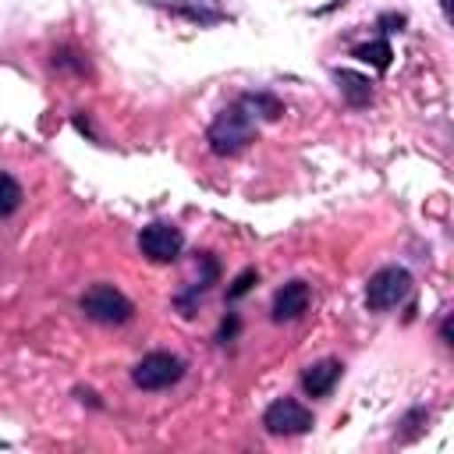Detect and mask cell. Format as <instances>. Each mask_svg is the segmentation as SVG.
<instances>
[{
  "instance_id": "9",
  "label": "cell",
  "mask_w": 454,
  "mask_h": 454,
  "mask_svg": "<svg viewBox=\"0 0 454 454\" xmlns=\"http://www.w3.org/2000/svg\"><path fill=\"white\" fill-rule=\"evenodd\" d=\"M333 78H337V89H340V96L348 99V106H369V99H372V82H369L365 74L344 67V71H337Z\"/></svg>"
},
{
  "instance_id": "2",
  "label": "cell",
  "mask_w": 454,
  "mask_h": 454,
  "mask_svg": "<svg viewBox=\"0 0 454 454\" xmlns=\"http://www.w3.org/2000/svg\"><path fill=\"white\" fill-rule=\"evenodd\" d=\"M411 294V273L404 266H380L365 284V305L372 312H387Z\"/></svg>"
},
{
  "instance_id": "5",
  "label": "cell",
  "mask_w": 454,
  "mask_h": 454,
  "mask_svg": "<svg viewBox=\"0 0 454 454\" xmlns=\"http://www.w3.org/2000/svg\"><path fill=\"white\" fill-rule=\"evenodd\" d=\"M312 411L301 404V401H294V397H277L266 411H262V426H266V433H273V436H298V433H309L312 429Z\"/></svg>"
},
{
  "instance_id": "7",
  "label": "cell",
  "mask_w": 454,
  "mask_h": 454,
  "mask_svg": "<svg viewBox=\"0 0 454 454\" xmlns=\"http://www.w3.org/2000/svg\"><path fill=\"white\" fill-rule=\"evenodd\" d=\"M309 298H312V291H309L305 280H287V284L273 294V309H270L273 323H291V319H298V316L309 309Z\"/></svg>"
},
{
  "instance_id": "4",
  "label": "cell",
  "mask_w": 454,
  "mask_h": 454,
  "mask_svg": "<svg viewBox=\"0 0 454 454\" xmlns=\"http://www.w3.org/2000/svg\"><path fill=\"white\" fill-rule=\"evenodd\" d=\"M82 312L89 316V319H96V323H106V326H114V323H128L131 319V301L114 287V284H92L85 294H82Z\"/></svg>"
},
{
  "instance_id": "11",
  "label": "cell",
  "mask_w": 454,
  "mask_h": 454,
  "mask_svg": "<svg viewBox=\"0 0 454 454\" xmlns=\"http://www.w3.org/2000/svg\"><path fill=\"white\" fill-rule=\"evenodd\" d=\"M252 117H266V121H277L280 114H284V106H280V99H273L270 92H248V96H241L238 99Z\"/></svg>"
},
{
  "instance_id": "12",
  "label": "cell",
  "mask_w": 454,
  "mask_h": 454,
  "mask_svg": "<svg viewBox=\"0 0 454 454\" xmlns=\"http://www.w3.org/2000/svg\"><path fill=\"white\" fill-rule=\"evenodd\" d=\"M21 184L7 174V170H0V216H11L18 206H21Z\"/></svg>"
},
{
  "instance_id": "8",
  "label": "cell",
  "mask_w": 454,
  "mask_h": 454,
  "mask_svg": "<svg viewBox=\"0 0 454 454\" xmlns=\"http://www.w3.org/2000/svg\"><path fill=\"white\" fill-rule=\"evenodd\" d=\"M340 362L337 358H323V362H316V365H309L305 372H301V390L309 394V397H326L330 390H333V383L340 380Z\"/></svg>"
},
{
  "instance_id": "15",
  "label": "cell",
  "mask_w": 454,
  "mask_h": 454,
  "mask_svg": "<svg viewBox=\"0 0 454 454\" xmlns=\"http://www.w3.org/2000/svg\"><path fill=\"white\" fill-rule=\"evenodd\" d=\"M234 330H238V319H234V316H231V319H223V326H220V340H227Z\"/></svg>"
},
{
  "instance_id": "6",
  "label": "cell",
  "mask_w": 454,
  "mask_h": 454,
  "mask_svg": "<svg viewBox=\"0 0 454 454\" xmlns=\"http://www.w3.org/2000/svg\"><path fill=\"white\" fill-rule=\"evenodd\" d=\"M138 248L149 262H174L184 248V234L174 223H149L138 234Z\"/></svg>"
},
{
  "instance_id": "14",
  "label": "cell",
  "mask_w": 454,
  "mask_h": 454,
  "mask_svg": "<svg viewBox=\"0 0 454 454\" xmlns=\"http://www.w3.org/2000/svg\"><path fill=\"white\" fill-rule=\"evenodd\" d=\"M380 25H390L387 32H394V28H401V25H404V14H383V18H380Z\"/></svg>"
},
{
  "instance_id": "13",
  "label": "cell",
  "mask_w": 454,
  "mask_h": 454,
  "mask_svg": "<svg viewBox=\"0 0 454 454\" xmlns=\"http://www.w3.org/2000/svg\"><path fill=\"white\" fill-rule=\"evenodd\" d=\"M255 277H259V273H255V270H241V273H238V277H234V284H231V287H227V298H231V301H234V298H241V294H248V287H252V284H255Z\"/></svg>"
},
{
  "instance_id": "10",
  "label": "cell",
  "mask_w": 454,
  "mask_h": 454,
  "mask_svg": "<svg viewBox=\"0 0 454 454\" xmlns=\"http://www.w3.org/2000/svg\"><path fill=\"white\" fill-rule=\"evenodd\" d=\"M355 57H358L362 64L376 67V71H387V67H390V57H394V50H390V43H387V39H372V43H362V46H355Z\"/></svg>"
},
{
  "instance_id": "1",
  "label": "cell",
  "mask_w": 454,
  "mask_h": 454,
  "mask_svg": "<svg viewBox=\"0 0 454 454\" xmlns=\"http://www.w3.org/2000/svg\"><path fill=\"white\" fill-rule=\"evenodd\" d=\"M206 142L216 156H238L241 149H248L255 142V117L241 103H231L213 117Z\"/></svg>"
},
{
  "instance_id": "3",
  "label": "cell",
  "mask_w": 454,
  "mask_h": 454,
  "mask_svg": "<svg viewBox=\"0 0 454 454\" xmlns=\"http://www.w3.org/2000/svg\"><path fill=\"white\" fill-rule=\"evenodd\" d=\"M184 376V362L170 351H149L135 362L131 369V383L142 390H167Z\"/></svg>"
}]
</instances>
